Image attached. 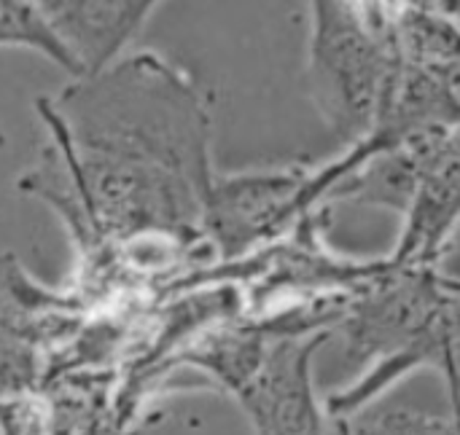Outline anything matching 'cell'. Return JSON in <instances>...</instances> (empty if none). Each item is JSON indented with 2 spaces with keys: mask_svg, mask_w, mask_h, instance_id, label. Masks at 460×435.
Returning <instances> with one entry per match:
<instances>
[{
  "mask_svg": "<svg viewBox=\"0 0 460 435\" xmlns=\"http://www.w3.org/2000/svg\"><path fill=\"white\" fill-rule=\"evenodd\" d=\"M310 194V180L302 167L251 170L210 180L202 226L216 237L224 256H237L270 229L288 221V210Z\"/></svg>",
  "mask_w": 460,
  "mask_h": 435,
  "instance_id": "obj_4",
  "label": "cell"
},
{
  "mask_svg": "<svg viewBox=\"0 0 460 435\" xmlns=\"http://www.w3.org/2000/svg\"><path fill=\"white\" fill-rule=\"evenodd\" d=\"M57 126L92 218L116 234L191 231L210 188L208 116L186 81L154 54L78 81Z\"/></svg>",
  "mask_w": 460,
  "mask_h": 435,
  "instance_id": "obj_1",
  "label": "cell"
},
{
  "mask_svg": "<svg viewBox=\"0 0 460 435\" xmlns=\"http://www.w3.org/2000/svg\"><path fill=\"white\" fill-rule=\"evenodd\" d=\"M0 431L3 435H49L43 412L30 398L0 401Z\"/></svg>",
  "mask_w": 460,
  "mask_h": 435,
  "instance_id": "obj_11",
  "label": "cell"
},
{
  "mask_svg": "<svg viewBox=\"0 0 460 435\" xmlns=\"http://www.w3.org/2000/svg\"><path fill=\"white\" fill-rule=\"evenodd\" d=\"M342 435H456V425L442 417H431L423 412H380V414H358L340 422Z\"/></svg>",
  "mask_w": 460,
  "mask_h": 435,
  "instance_id": "obj_9",
  "label": "cell"
},
{
  "mask_svg": "<svg viewBox=\"0 0 460 435\" xmlns=\"http://www.w3.org/2000/svg\"><path fill=\"white\" fill-rule=\"evenodd\" d=\"M27 352L19 347V339L0 326V396H13L27 385Z\"/></svg>",
  "mask_w": 460,
  "mask_h": 435,
  "instance_id": "obj_10",
  "label": "cell"
},
{
  "mask_svg": "<svg viewBox=\"0 0 460 435\" xmlns=\"http://www.w3.org/2000/svg\"><path fill=\"white\" fill-rule=\"evenodd\" d=\"M0 46H27L57 62L70 73V65L49 32L38 3H24V0H0Z\"/></svg>",
  "mask_w": 460,
  "mask_h": 435,
  "instance_id": "obj_8",
  "label": "cell"
},
{
  "mask_svg": "<svg viewBox=\"0 0 460 435\" xmlns=\"http://www.w3.org/2000/svg\"><path fill=\"white\" fill-rule=\"evenodd\" d=\"M456 304L442 299L426 280H412L385 291L372 304L353 315L348 328L350 358L377 355V369L348 393L329 398V414L337 420L353 417L364 404L383 393L404 371L442 361L453 363Z\"/></svg>",
  "mask_w": 460,
  "mask_h": 435,
  "instance_id": "obj_3",
  "label": "cell"
},
{
  "mask_svg": "<svg viewBox=\"0 0 460 435\" xmlns=\"http://www.w3.org/2000/svg\"><path fill=\"white\" fill-rule=\"evenodd\" d=\"M38 11L62 48L70 75L86 81L116 65L124 46L148 22L154 3L43 0Z\"/></svg>",
  "mask_w": 460,
  "mask_h": 435,
  "instance_id": "obj_6",
  "label": "cell"
},
{
  "mask_svg": "<svg viewBox=\"0 0 460 435\" xmlns=\"http://www.w3.org/2000/svg\"><path fill=\"white\" fill-rule=\"evenodd\" d=\"M326 336L286 339L264 350L253 374L234 390L256 435H326L313 393V355Z\"/></svg>",
  "mask_w": 460,
  "mask_h": 435,
  "instance_id": "obj_5",
  "label": "cell"
},
{
  "mask_svg": "<svg viewBox=\"0 0 460 435\" xmlns=\"http://www.w3.org/2000/svg\"><path fill=\"white\" fill-rule=\"evenodd\" d=\"M458 204V153L450 145L426 172L420 188L415 191L407 213V234L402 242L399 261L431 258L442 245V234L450 231Z\"/></svg>",
  "mask_w": 460,
  "mask_h": 435,
  "instance_id": "obj_7",
  "label": "cell"
},
{
  "mask_svg": "<svg viewBox=\"0 0 460 435\" xmlns=\"http://www.w3.org/2000/svg\"><path fill=\"white\" fill-rule=\"evenodd\" d=\"M361 13L358 3H315L310 35V97L329 132L361 143L394 102L402 48L394 19Z\"/></svg>",
  "mask_w": 460,
  "mask_h": 435,
  "instance_id": "obj_2",
  "label": "cell"
}]
</instances>
